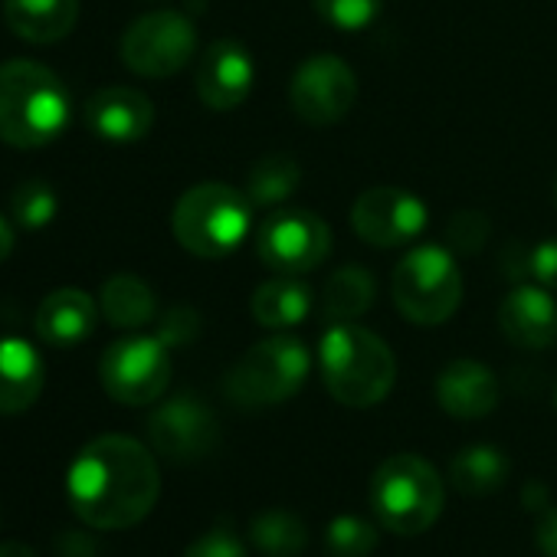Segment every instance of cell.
Wrapping results in <instances>:
<instances>
[{
	"label": "cell",
	"instance_id": "ffe728a7",
	"mask_svg": "<svg viewBox=\"0 0 557 557\" xmlns=\"http://www.w3.org/2000/svg\"><path fill=\"white\" fill-rule=\"evenodd\" d=\"M8 27L37 47L60 44L79 21V0H4Z\"/></svg>",
	"mask_w": 557,
	"mask_h": 557
},
{
	"label": "cell",
	"instance_id": "5bb4252c",
	"mask_svg": "<svg viewBox=\"0 0 557 557\" xmlns=\"http://www.w3.org/2000/svg\"><path fill=\"white\" fill-rule=\"evenodd\" d=\"M256 79L252 57L236 40H216L203 50L197 63V96L213 112H230L246 102Z\"/></svg>",
	"mask_w": 557,
	"mask_h": 557
},
{
	"label": "cell",
	"instance_id": "4dcf8cb0",
	"mask_svg": "<svg viewBox=\"0 0 557 557\" xmlns=\"http://www.w3.org/2000/svg\"><path fill=\"white\" fill-rule=\"evenodd\" d=\"M184 557H249V550L230 528H210L187 544Z\"/></svg>",
	"mask_w": 557,
	"mask_h": 557
},
{
	"label": "cell",
	"instance_id": "52a82bcc",
	"mask_svg": "<svg viewBox=\"0 0 557 557\" xmlns=\"http://www.w3.org/2000/svg\"><path fill=\"white\" fill-rule=\"evenodd\" d=\"M462 302V275L446 246L410 249L394 269V306L413 325H443Z\"/></svg>",
	"mask_w": 557,
	"mask_h": 557
},
{
	"label": "cell",
	"instance_id": "836d02e7",
	"mask_svg": "<svg viewBox=\"0 0 557 557\" xmlns=\"http://www.w3.org/2000/svg\"><path fill=\"white\" fill-rule=\"evenodd\" d=\"M57 557H99V544L89 534L66 531L57 537Z\"/></svg>",
	"mask_w": 557,
	"mask_h": 557
},
{
	"label": "cell",
	"instance_id": "ac0fdd59",
	"mask_svg": "<svg viewBox=\"0 0 557 557\" xmlns=\"http://www.w3.org/2000/svg\"><path fill=\"white\" fill-rule=\"evenodd\" d=\"M99 312L102 309H96V299L89 293L76 286L57 289L37 309V335L50 348H76L96 332Z\"/></svg>",
	"mask_w": 557,
	"mask_h": 557
},
{
	"label": "cell",
	"instance_id": "8d00e7d4",
	"mask_svg": "<svg viewBox=\"0 0 557 557\" xmlns=\"http://www.w3.org/2000/svg\"><path fill=\"white\" fill-rule=\"evenodd\" d=\"M11 252H14V226L0 216V262H4Z\"/></svg>",
	"mask_w": 557,
	"mask_h": 557
},
{
	"label": "cell",
	"instance_id": "484cf974",
	"mask_svg": "<svg viewBox=\"0 0 557 557\" xmlns=\"http://www.w3.org/2000/svg\"><path fill=\"white\" fill-rule=\"evenodd\" d=\"M302 184V168L293 154L286 151H275L259 158L249 168L246 177V197L252 200V207H272V203H283L286 197H293Z\"/></svg>",
	"mask_w": 557,
	"mask_h": 557
},
{
	"label": "cell",
	"instance_id": "9c48e42d",
	"mask_svg": "<svg viewBox=\"0 0 557 557\" xmlns=\"http://www.w3.org/2000/svg\"><path fill=\"white\" fill-rule=\"evenodd\" d=\"M332 252V230L312 210H275L256 233V256L278 275H306Z\"/></svg>",
	"mask_w": 557,
	"mask_h": 557
},
{
	"label": "cell",
	"instance_id": "3957f363",
	"mask_svg": "<svg viewBox=\"0 0 557 557\" xmlns=\"http://www.w3.org/2000/svg\"><path fill=\"white\" fill-rule=\"evenodd\" d=\"M319 368L329 394L355 410L381 404L397 381V361L387 342L351 322L329 325L319 345Z\"/></svg>",
	"mask_w": 557,
	"mask_h": 557
},
{
	"label": "cell",
	"instance_id": "44dd1931",
	"mask_svg": "<svg viewBox=\"0 0 557 557\" xmlns=\"http://www.w3.org/2000/svg\"><path fill=\"white\" fill-rule=\"evenodd\" d=\"M252 315L259 325L265 329H293V325H302L315 306L312 299V289L302 283L296 275H278V278H269L262 283L256 293H252Z\"/></svg>",
	"mask_w": 557,
	"mask_h": 557
},
{
	"label": "cell",
	"instance_id": "f1b7e54d",
	"mask_svg": "<svg viewBox=\"0 0 557 557\" xmlns=\"http://www.w3.org/2000/svg\"><path fill=\"white\" fill-rule=\"evenodd\" d=\"M381 4L384 0H312L315 14L345 34H358V30L371 27L381 14Z\"/></svg>",
	"mask_w": 557,
	"mask_h": 557
},
{
	"label": "cell",
	"instance_id": "74e56055",
	"mask_svg": "<svg viewBox=\"0 0 557 557\" xmlns=\"http://www.w3.org/2000/svg\"><path fill=\"white\" fill-rule=\"evenodd\" d=\"M0 557H37V554L24 541H4V544H0Z\"/></svg>",
	"mask_w": 557,
	"mask_h": 557
},
{
	"label": "cell",
	"instance_id": "277c9868",
	"mask_svg": "<svg viewBox=\"0 0 557 557\" xmlns=\"http://www.w3.org/2000/svg\"><path fill=\"white\" fill-rule=\"evenodd\" d=\"M368 502L381 528L400 537H417L443 515L446 482L423 456L397 453L374 469Z\"/></svg>",
	"mask_w": 557,
	"mask_h": 557
},
{
	"label": "cell",
	"instance_id": "5b68a950",
	"mask_svg": "<svg viewBox=\"0 0 557 557\" xmlns=\"http://www.w3.org/2000/svg\"><path fill=\"white\" fill-rule=\"evenodd\" d=\"M249 226L252 200L220 181L194 184L171 213V230L177 243L200 259H220L233 252L246 239Z\"/></svg>",
	"mask_w": 557,
	"mask_h": 557
},
{
	"label": "cell",
	"instance_id": "e0dca14e",
	"mask_svg": "<svg viewBox=\"0 0 557 557\" xmlns=\"http://www.w3.org/2000/svg\"><path fill=\"white\" fill-rule=\"evenodd\" d=\"M498 377L482 364L459 358L436 377V400L456 420H482L498 407Z\"/></svg>",
	"mask_w": 557,
	"mask_h": 557
},
{
	"label": "cell",
	"instance_id": "f546056e",
	"mask_svg": "<svg viewBox=\"0 0 557 557\" xmlns=\"http://www.w3.org/2000/svg\"><path fill=\"white\" fill-rule=\"evenodd\" d=\"M488 233H492V223H488V216L479 213V210H459V213H453V220L446 223V243H449V249H456V252H462V256L479 252V249L485 246Z\"/></svg>",
	"mask_w": 557,
	"mask_h": 557
},
{
	"label": "cell",
	"instance_id": "603a6c76",
	"mask_svg": "<svg viewBox=\"0 0 557 557\" xmlns=\"http://www.w3.org/2000/svg\"><path fill=\"white\" fill-rule=\"evenodd\" d=\"M377 299V283L374 275L351 262V265H342L329 275V283L322 289V315L329 322H355L361 319Z\"/></svg>",
	"mask_w": 557,
	"mask_h": 557
},
{
	"label": "cell",
	"instance_id": "8fae6325",
	"mask_svg": "<svg viewBox=\"0 0 557 557\" xmlns=\"http://www.w3.org/2000/svg\"><path fill=\"white\" fill-rule=\"evenodd\" d=\"M289 99L302 122L335 125L351 112L358 99L355 70L335 53H315L296 70L289 83Z\"/></svg>",
	"mask_w": 557,
	"mask_h": 557
},
{
	"label": "cell",
	"instance_id": "ba28073f",
	"mask_svg": "<svg viewBox=\"0 0 557 557\" xmlns=\"http://www.w3.org/2000/svg\"><path fill=\"white\" fill-rule=\"evenodd\" d=\"M99 381L112 400L125 407H148L161 400L171 384V348L158 335L112 342L99 361Z\"/></svg>",
	"mask_w": 557,
	"mask_h": 557
},
{
	"label": "cell",
	"instance_id": "7402d4cb",
	"mask_svg": "<svg viewBox=\"0 0 557 557\" xmlns=\"http://www.w3.org/2000/svg\"><path fill=\"white\" fill-rule=\"evenodd\" d=\"M508 456L488 443H475V446H466L453 456L449 462V485L459 492V495H469V498H485V495H495L505 482H508Z\"/></svg>",
	"mask_w": 557,
	"mask_h": 557
},
{
	"label": "cell",
	"instance_id": "1f68e13d",
	"mask_svg": "<svg viewBox=\"0 0 557 557\" xmlns=\"http://www.w3.org/2000/svg\"><path fill=\"white\" fill-rule=\"evenodd\" d=\"M197 335H200V319H197V312L187 309V306L171 309V312L158 322V338H161L168 348H187Z\"/></svg>",
	"mask_w": 557,
	"mask_h": 557
},
{
	"label": "cell",
	"instance_id": "e575fe53",
	"mask_svg": "<svg viewBox=\"0 0 557 557\" xmlns=\"http://www.w3.org/2000/svg\"><path fill=\"white\" fill-rule=\"evenodd\" d=\"M534 541H537L544 557H557V505L541 511L537 528H534Z\"/></svg>",
	"mask_w": 557,
	"mask_h": 557
},
{
	"label": "cell",
	"instance_id": "f35d334b",
	"mask_svg": "<svg viewBox=\"0 0 557 557\" xmlns=\"http://www.w3.org/2000/svg\"><path fill=\"white\" fill-rule=\"evenodd\" d=\"M554 197H557V181H554Z\"/></svg>",
	"mask_w": 557,
	"mask_h": 557
},
{
	"label": "cell",
	"instance_id": "d590c367",
	"mask_svg": "<svg viewBox=\"0 0 557 557\" xmlns=\"http://www.w3.org/2000/svg\"><path fill=\"white\" fill-rule=\"evenodd\" d=\"M521 505H524L528 511H534V515L547 511V508H550V495H547L544 482H528L524 492H521Z\"/></svg>",
	"mask_w": 557,
	"mask_h": 557
},
{
	"label": "cell",
	"instance_id": "4316f807",
	"mask_svg": "<svg viewBox=\"0 0 557 557\" xmlns=\"http://www.w3.org/2000/svg\"><path fill=\"white\" fill-rule=\"evenodd\" d=\"M325 547L332 557H368L377 547V528L361 515H338L325 528Z\"/></svg>",
	"mask_w": 557,
	"mask_h": 557
},
{
	"label": "cell",
	"instance_id": "d4e9b609",
	"mask_svg": "<svg viewBox=\"0 0 557 557\" xmlns=\"http://www.w3.org/2000/svg\"><path fill=\"white\" fill-rule=\"evenodd\" d=\"M249 541L265 557H299L309 547V528L289 508H262L249 521Z\"/></svg>",
	"mask_w": 557,
	"mask_h": 557
},
{
	"label": "cell",
	"instance_id": "7c38bea8",
	"mask_svg": "<svg viewBox=\"0 0 557 557\" xmlns=\"http://www.w3.org/2000/svg\"><path fill=\"white\" fill-rule=\"evenodd\" d=\"M148 440L158 456L184 466L213 453L220 440V423L200 397L177 394L148 417Z\"/></svg>",
	"mask_w": 557,
	"mask_h": 557
},
{
	"label": "cell",
	"instance_id": "7a4b0ae2",
	"mask_svg": "<svg viewBox=\"0 0 557 557\" xmlns=\"http://www.w3.org/2000/svg\"><path fill=\"white\" fill-rule=\"evenodd\" d=\"M73 115L63 79L34 60L0 66V141L14 148H44L57 141Z\"/></svg>",
	"mask_w": 557,
	"mask_h": 557
},
{
	"label": "cell",
	"instance_id": "83f0119b",
	"mask_svg": "<svg viewBox=\"0 0 557 557\" xmlns=\"http://www.w3.org/2000/svg\"><path fill=\"white\" fill-rule=\"evenodd\" d=\"M57 210H60V197L47 181H24L11 194V213L24 230H40L53 223Z\"/></svg>",
	"mask_w": 557,
	"mask_h": 557
},
{
	"label": "cell",
	"instance_id": "d6986e66",
	"mask_svg": "<svg viewBox=\"0 0 557 557\" xmlns=\"http://www.w3.org/2000/svg\"><path fill=\"white\" fill-rule=\"evenodd\" d=\"M47 384L40 351L24 338H0V413L14 417L30 410Z\"/></svg>",
	"mask_w": 557,
	"mask_h": 557
},
{
	"label": "cell",
	"instance_id": "6da1fadb",
	"mask_svg": "<svg viewBox=\"0 0 557 557\" xmlns=\"http://www.w3.org/2000/svg\"><path fill=\"white\" fill-rule=\"evenodd\" d=\"M73 511L96 531L135 528L161 495V472L151 449L132 436L106 433L79 449L66 472Z\"/></svg>",
	"mask_w": 557,
	"mask_h": 557
},
{
	"label": "cell",
	"instance_id": "2e32d148",
	"mask_svg": "<svg viewBox=\"0 0 557 557\" xmlns=\"http://www.w3.org/2000/svg\"><path fill=\"white\" fill-rule=\"evenodd\" d=\"M86 125L115 145L141 141L154 125V106L132 86H106L86 102Z\"/></svg>",
	"mask_w": 557,
	"mask_h": 557
},
{
	"label": "cell",
	"instance_id": "cb8c5ba5",
	"mask_svg": "<svg viewBox=\"0 0 557 557\" xmlns=\"http://www.w3.org/2000/svg\"><path fill=\"white\" fill-rule=\"evenodd\" d=\"M99 309L112 329H145L154 319L158 302H154V293L145 278L122 272V275H112L102 286Z\"/></svg>",
	"mask_w": 557,
	"mask_h": 557
},
{
	"label": "cell",
	"instance_id": "4fadbf2b",
	"mask_svg": "<svg viewBox=\"0 0 557 557\" xmlns=\"http://www.w3.org/2000/svg\"><path fill=\"white\" fill-rule=\"evenodd\" d=\"M426 220H430V210L417 194L404 187H387V184L368 187L355 200V210H351L355 233L364 243L381 246V249L417 239L426 230Z\"/></svg>",
	"mask_w": 557,
	"mask_h": 557
},
{
	"label": "cell",
	"instance_id": "8992f818",
	"mask_svg": "<svg viewBox=\"0 0 557 557\" xmlns=\"http://www.w3.org/2000/svg\"><path fill=\"white\" fill-rule=\"evenodd\" d=\"M312 371V355L306 342L293 335H275L256 342L223 377V394L243 410L286 404L302 391Z\"/></svg>",
	"mask_w": 557,
	"mask_h": 557
},
{
	"label": "cell",
	"instance_id": "30bf717a",
	"mask_svg": "<svg viewBox=\"0 0 557 557\" xmlns=\"http://www.w3.org/2000/svg\"><path fill=\"white\" fill-rule=\"evenodd\" d=\"M197 50L194 24L177 11H154L138 17L122 37V63L148 79L181 73Z\"/></svg>",
	"mask_w": 557,
	"mask_h": 557
},
{
	"label": "cell",
	"instance_id": "9a60e30c",
	"mask_svg": "<svg viewBox=\"0 0 557 557\" xmlns=\"http://www.w3.org/2000/svg\"><path fill=\"white\" fill-rule=\"evenodd\" d=\"M502 335L515 348L544 351L557 345V302L544 286H515L498 306Z\"/></svg>",
	"mask_w": 557,
	"mask_h": 557
},
{
	"label": "cell",
	"instance_id": "ab89813d",
	"mask_svg": "<svg viewBox=\"0 0 557 557\" xmlns=\"http://www.w3.org/2000/svg\"><path fill=\"white\" fill-rule=\"evenodd\" d=\"M554 400H557V397H554Z\"/></svg>",
	"mask_w": 557,
	"mask_h": 557
},
{
	"label": "cell",
	"instance_id": "d6a6232c",
	"mask_svg": "<svg viewBox=\"0 0 557 557\" xmlns=\"http://www.w3.org/2000/svg\"><path fill=\"white\" fill-rule=\"evenodd\" d=\"M531 275L544 289L557 293V236H550L531 249Z\"/></svg>",
	"mask_w": 557,
	"mask_h": 557
}]
</instances>
